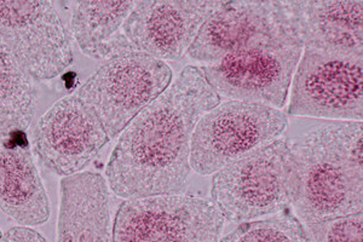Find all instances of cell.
<instances>
[{"label": "cell", "instance_id": "cell-16", "mask_svg": "<svg viewBox=\"0 0 363 242\" xmlns=\"http://www.w3.org/2000/svg\"><path fill=\"white\" fill-rule=\"evenodd\" d=\"M137 1H80L75 3L70 31L85 56L107 60L130 49L124 25Z\"/></svg>", "mask_w": 363, "mask_h": 242}, {"label": "cell", "instance_id": "cell-21", "mask_svg": "<svg viewBox=\"0 0 363 242\" xmlns=\"http://www.w3.org/2000/svg\"><path fill=\"white\" fill-rule=\"evenodd\" d=\"M3 234H4V233H3V231H1V229H0V238H1V236H3Z\"/></svg>", "mask_w": 363, "mask_h": 242}, {"label": "cell", "instance_id": "cell-13", "mask_svg": "<svg viewBox=\"0 0 363 242\" xmlns=\"http://www.w3.org/2000/svg\"><path fill=\"white\" fill-rule=\"evenodd\" d=\"M0 209L18 226H43L51 214L50 199L26 132L0 140Z\"/></svg>", "mask_w": 363, "mask_h": 242}, {"label": "cell", "instance_id": "cell-17", "mask_svg": "<svg viewBox=\"0 0 363 242\" xmlns=\"http://www.w3.org/2000/svg\"><path fill=\"white\" fill-rule=\"evenodd\" d=\"M37 94L35 82L0 40V140L29 128L35 114Z\"/></svg>", "mask_w": 363, "mask_h": 242}, {"label": "cell", "instance_id": "cell-4", "mask_svg": "<svg viewBox=\"0 0 363 242\" xmlns=\"http://www.w3.org/2000/svg\"><path fill=\"white\" fill-rule=\"evenodd\" d=\"M172 78L166 62L130 48L107 58L77 96L94 111L108 137L116 138L167 90Z\"/></svg>", "mask_w": 363, "mask_h": 242}, {"label": "cell", "instance_id": "cell-19", "mask_svg": "<svg viewBox=\"0 0 363 242\" xmlns=\"http://www.w3.org/2000/svg\"><path fill=\"white\" fill-rule=\"evenodd\" d=\"M309 242H362L363 214L304 224Z\"/></svg>", "mask_w": 363, "mask_h": 242}, {"label": "cell", "instance_id": "cell-12", "mask_svg": "<svg viewBox=\"0 0 363 242\" xmlns=\"http://www.w3.org/2000/svg\"><path fill=\"white\" fill-rule=\"evenodd\" d=\"M225 1H137L124 33L133 49L160 61L188 54L207 18Z\"/></svg>", "mask_w": 363, "mask_h": 242}, {"label": "cell", "instance_id": "cell-9", "mask_svg": "<svg viewBox=\"0 0 363 242\" xmlns=\"http://www.w3.org/2000/svg\"><path fill=\"white\" fill-rule=\"evenodd\" d=\"M0 40L34 82L57 78L74 61L69 34L51 1H0Z\"/></svg>", "mask_w": 363, "mask_h": 242}, {"label": "cell", "instance_id": "cell-14", "mask_svg": "<svg viewBox=\"0 0 363 242\" xmlns=\"http://www.w3.org/2000/svg\"><path fill=\"white\" fill-rule=\"evenodd\" d=\"M303 45L332 54L362 58V1H284Z\"/></svg>", "mask_w": 363, "mask_h": 242}, {"label": "cell", "instance_id": "cell-5", "mask_svg": "<svg viewBox=\"0 0 363 242\" xmlns=\"http://www.w3.org/2000/svg\"><path fill=\"white\" fill-rule=\"evenodd\" d=\"M289 119L281 109L227 101L201 116L191 140L190 167L210 176L281 138Z\"/></svg>", "mask_w": 363, "mask_h": 242}, {"label": "cell", "instance_id": "cell-8", "mask_svg": "<svg viewBox=\"0 0 363 242\" xmlns=\"http://www.w3.org/2000/svg\"><path fill=\"white\" fill-rule=\"evenodd\" d=\"M291 87L292 116L362 121V58L304 48Z\"/></svg>", "mask_w": 363, "mask_h": 242}, {"label": "cell", "instance_id": "cell-2", "mask_svg": "<svg viewBox=\"0 0 363 242\" xmlns=\"http://www.w3.org/2000/svg\"><path fill=\"white\" fill-rule=\"evenodd\" d=\"M362 121H325L286 138L294 159L292 204L303 224L362 212Z\"/></svg>", "mask_w": 363, "mask_h": 242}, {"label": "cell", "instance_id": "cell-6", "mask_svg": "<svg viewBox=\"0 0 363 242\" xmlns=\"http://www.w3.org/2000/svg\"><path fill=\"white\" fill-rule=\"evenodd\" d=\"M304 45L301 35L253 46L200 67L219 99L282 109Z\"/></svg>", "mask_w": 363, "mask_h": 242}, {"label": "cell", "instance_id": "cell-7", "mask_svg": "<svg viewBox=\"0 0 363 242\" xmlns=\"http://www.w3.org/2000/svg\"><path fill=\"white\" fill-rule=\"evenodd\" d=\"M224 218L213 202L186 194L125 200L113 223V242H219Z\"/></svg>", "mask_w": 363, "mask_h": 242}, {"label": "cell", "instance_id": "cell-1", "mask_svg": "<svg viewBox=\"0 0 363 242\" xmlns=\"http://www.w3.org/2000/svg\"><path fill=\"white\" fill-rule=\"evenodd\" d=\"M220 103L200 67L186 66L121 132L108 161V188L125 200L183 194L199 120Z\"/></svg>", "mask_w": 363, "mask_h": 242}, {"label": "cell", "instance_id": "cell-15", "mask_svg": "<svg viewBox=\"0 0 363 242\" xmlns=\"http://www.w3.org/2000/svg\"><path fill=\"white\" fill-rule=\"evenodd\" d=\"M57 242H113L109 188L99 173L63 177Z\"/></svg>", "mask_w": 363, "mask_h": 242}, {"label": "cell", "instance_id": "cell-20", "mask_svg": "<svg viewBox=\"0 0 363 242\" xmlns=\"http://www.w3.org/2000/svg\"><path fill=\"white\" fill-rule=\"evenodd\" d=\"M0 242H48L37 230L28 226H17L5 231Z\"/></svg>", "mask_w": 363, "mask_h": 242}, {"label": "cell", "instance_id": "cell-10", "mask_svg": "<svg viewBox=\"0 0 363 242\" xmlns=\"http://www.w3.org/2000/svg\"><path fill=\"white\" fill-rule=\"evenodd\" d=\"M301 35L284 1H225L199 32L188 55L212 65L228 55Z\"/></svg>", "mask_w": 363, "mask_h": 242}, {"label": "cell", "instance_id": "cell-18", "mask_svg": "<svg viewBox=\"0 0 363 242\" xmlns=\"http://www.w3.org/2000/svg\"><path fill=\"white\" fill-rule=\"evenodd\" d=\"M219 242H309L304 224L294 214L281 212L241 223Z\"/></svg>", "mask_w": 363, "mask_h": 242}, {"label": "cell", "instance_id": "cell-3", "mask_svg": "<svg viewBox=\"0 0 363 242\" xmlns=\"http://www.w3.org/2000/svg\"><path fill=\"white\" fill-rule=\"evenodd\" d=\"M294 189L292 154L285 138H279L216 172L211 202L224 221L241 224L284 212Z\"/></svg>", "mask_w": 363, "mask_h": 242}, {"label": "cell", "instance_id": "cell-11", "mask_svg": "<svg viewBox=\"0 0 363 242\" xmlns=\"http://www.w3.org/2000/svg\"><path fill=\"white\" fill-rule=\"evenodd\" d=\"M109 142L94 111L70 94L42 115L33 132V153L43 167L61 177L83 172Z\"/></svg>", "mask_w": 363, "mask_h": 242}]
</instances>
